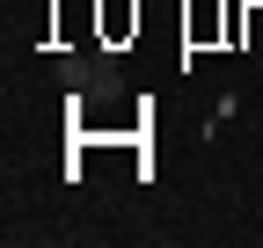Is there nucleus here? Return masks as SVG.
<instances>
[{"instance_id": "f257e3e1", "label": "nucleus", "mask_w": 263, "mask_h": 248, "mask_svg": "<svg viewBox=\"0 0 263 248\" xmlns=\"http://www.w3.org/2000/svg\"><path fill=\"white\" fill-rule=\"evenodd\" d=\"M59 80H66V88H88V80H95V66L73 51V58H59Z\"/></svg>"}]
</instances>
